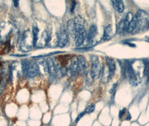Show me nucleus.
I'll return each instance as SVG.
<instances>
[{"mask_svg":"<svg viewBox=\"0 0 149 126\" xmlns=\"http://www.w3.org/2000/svg\"><path fill=\"white\" fill-rule=\"evenodd\" d=\"M29 63L30 62L28 59H23L22 62V73L24 74H27V71Z\"/></svg>","mask_w":149,"mask_h":126,"instance_id":"20","label":"nucleus"},{"mask_svg":"<svg viewBox=\"0 0 149 126\" xmlns=\"http://www.w3.org/2000/svg\"><path fill=\"white\" fill-rule=\"evenodd\" d=\"M91 67L90 71V74L93 80H97L101 72V67L100 61L98 57L95 55H93L91 57Z\"/></svg>","mask_w":149,"mask_h":126,"instance_id":"4","label":"nucleus"},{"mask_svg":"<svg viewBox=\"0 0 149 126\" xmlns=\"http://www.w3.org/2000/svg\"><path fill=\"white\" fill-rule=\"evenodd\" d=\"M67 29L72 38H75L76 34V28H75V22L74 20L70 19L67 22Z\"/></svg>","mask_w":149,"mask_h":126,"instance_id":"14","label":"nucleus"},{"mask_svg":"<svg viewBox=\"0 0 149 126\" xmlns=\"http://www.w3.org/2000/svg\"><path fill=\"white\" fill-rule=\"evenodd\" d=\"M47 64L49 74L52 77H55L57 74V72L53 58L51 57L48 58L47 59Z\"/></svg>","mask_w":149,"mask_h":126,"instance_id":"10","label":"nucleus"},{"mask_svg":"<svg viewBox=\"0 0 149 126\" xmlns=\"http://www.w3.org/2000/svg\"><path fill=\"white\" fill-rule=\"evenodd\" d=\"M10 40L6 41L4 45L0 49V54H6L8 52H9V49L10 48Z\"/></svg>","mask_w":149,"mask_h":126,"instance_id":"21","label":"nucleus"},{"mask_svg":"<svg viewBox=\"0 0 149 126\" xmlns=\"http://www.w3.org/2000/svg\"><path fill=\"white\" fill-rule=\"evenodd\" d=\"M129 82L131 85L133 86H137L141 82V78L140 77V74L134 71L130 74H128Z\"/></svg>","mask_w":149,"mask_h":126,"instance_id":"9","label":"nucleus"},{"mask_svg":"<svg viewBox=\"0 0 149 126\" xmlns=\"http://www.w3.org/2000/svg\"><path fill=\"white\" fill-rule=\"evenodd\" d=\"M74 21L76 28L75 45L77 47H79L83 43L87 35L85 29V22L79 15L75 17Z\"/></svg>","mask_w":149,"mask_h":126,"instance_id":"1","label":"nucleus"},{"mask_svg":"<svg viewBox=\"0 0 149 126\" xmlns=\"http://www.w3.org/2000/svg\"><path fill=\"white\" fill-rule=\"evenodd\" d=\"M148 28H149V26H148Z\"/></svg>","mask_w":149,"mask_h":126,"instance_id":"35","label":"nucleus"},{"mask_svg":"<svg viewBox=\"0 0 149 126\" xmlns=\"http://www.w3.org/2000/svg\"><path fill=\"white\" fill-rule=\"evenodd\" d=\"M39 72V67L36 62H30L28 68L27 75L30 78H34L37 76Z\"/></svg>","mask_w":149,"mask_h":126,"instance_id":"8","label":"nucleus"},{"mask_svg":"<svg viewBox=\"0 0 149 126\" xmlns=\"http://www.w3.org/2000/svg\"><path fill=\"white\" fill-rule=\"evenodd\" d=\"M127 27H128V24L126 22L125 19H123L121 20L118 25L117 33L119 34H123V33H125L126 30L127 31Z\"/></svg>","mask_w":149,"mask_h":126,"instance_id":"16","label":"nucleus"},{"mask_svg":"<svg viewBox=\"0 0 149 126\" xmlns=\"http://www.w3.org/2000/svg\"><path fill=\"white\" fill-rule=\"evenodd\" d=\"M117 85H118V82H115V83L112 85V88H111L110 90H109V93H110L111 94L113 93V92L115 91V90L116 89Z\"/></svg>","mask_w":149,"mask_h":126,"instance_id":"29","label":"nucleus"},{"mask_svg":"<svg viewBox=\"0 0 149 126\" xmlns=\"http://www.w3.org/2000/svg\"><path fill=\"white\" fill-rule=\"evenodd\" d=\"M85 114V111H83V112L80 113L78 115V116L77 117V118H76V120H75V122H76V123H77V122H79V120L82 118V117L84 116V114Z\"/></svg>","mask_w":149,"mask_h":126,"instance_id":"30","label":"nucleus"},{"mask_svg":"<svg viewBox=\"0 0 149 126\" xmlns=\"http://www.w3.org/2000/svg\"><path fill=\"white\" fill-rule=\"evenodd\" d=\"M11 56H16V57H24V56H28V54H24V55H22V54H13V55H11Z\"/></svg>","mask_w":149,"mask_h":126,"instance_id":"34","label":"nucleus"},{"mask_svg":"<svg viewBox=\"0 0 149 126\" xmlns=\"http://www.w3.org/2000/svg\"><path fill=\"white\" fill-rule=\"evenodd\" d=\"M13 31V26L10 23L2 22L0 23V42H5L10 33Z\"/></svg>","mask_w":149,"mask_h":126,"instance_id":"5","label":"nucleus"},{"mask_svg":"<svg viewBox=\"0 0 149 126\" xmlns=\"http://www.w3.org/2000/svg\"><path fill=\"white\" fill-rule=\"evenodd\" d=\"M19 1H13V3H14V5L15 6V7H17L18 5H19Z\"/></svg>","mask_w":149,"mask_h":126,"instance_id":"33","label":"nucleus"},{"mask_svg":"<svg viewBox=\"0 0 149 126\" xmlns=\"http://www.w3.org/2000/svg\"><path fill=\"white\" fill-rule=\"evenodd\" d=\"M6 80L5 77H3V78L2 79L1 82H0V95L3 93L5 86H6Z\"/></svg>","mask_w":149,"mask_h":126,"instance_id":"23","label":"nucleus"},{"mask_svg":"<svg viewBox=\"0 0 149 126\" xmlns=\"http://www.w3.org/2000/svg\"><path fill=\"white\" fill-rule=\"evenodd\" d=\"M135 16L137 19V26L134 31L137 32L149 26V15L146 11L139 10Z\"/></svg>","mask_w":149,"mask_h":126,"instance_id":"2","label":"nucleus"},{"mask_svg":"<svg viewBox=\"0 0 149 126\" xmlns=\"http://www.w3.org/2000/svg\"><path fill=\"white\" fill-rule=\"evenodd\" d=\"M63 52H60V51H58V52H53L49 53L48 54H45L44 55H40V56H34L33 57V58H37V57H46V56H51L53 54H58V53H62Z\"/></svg>","mask_w":149,"mask_h":126,"instance_id":"26","label":"nucleus"},{"mask_svg":"<svg viewBox=\"0 0 149 126\" xmlns=\"http://www.w3.org/2000/svg\"><path fill=\"white\" fill-rule=\"evenodd\" d=\"M95 108V104H91L89 106H88L85 110V113H88V114H90L93 113V111H94Z\"/></svg>","mask_w":149,"mask_h":126,"instance_id":"24","label":"nucleus"},{"mask_svg":"<svg viewBox=\"0 0 149 126\" xmlns=\"http://www.w3.org/2000/svg\"><path fill=\"white\" fill-rule=\"evenodd\" d=\"M112 3L114 9L118 11V1H112Z\"/></svg>","mask_w":149,"mask_h":126,"instance_id":"28","label":"nucleus"},{"mask_svg":"<svg viewBox=\"0 0 149 126\" xmlns=\"http://www.w3.org/2000/svg\"><path fill=\"white\" fill-rule=\"evenodd\" d=\"M78 72L81 74H86L88 68L87 61L84 56L80 55L77 57Z\"/></svg>","mask_w":149,"mask_h":126,"instance_id":"7","label":"nucleus"},{"mask_svg":"<svg viewBox=\"0 0 149 126\" xmlns=\"http://www.w3.org/2000/svg\"><path fill=\"white\" fill-rule=\"evenodd\" d=\"M144 63V70H143V76L148 78L149 80V59H145L143 60Z\"/></svg>","mask_w":149,"mask_h":126,"instance_id":"19","label":"nucleus"},{"mask_svg":"<svg viewBox=\"0 0 149 126\" xmlns=\"http://www.w3.org/2000/svg\"><path fill=\"white\" fill-rule=\"evenodd\" d=\"M49 41V37H48V34L47 33V32L46 31H44L43 32V33L42 34L41 36V38H40V40L39 41L40 42V45H39V46L41 47H44L46 44L47 43V42Z\"/></svg>","mask_w":149,"mask_h":126,"instance_id":"18","label":"nucleus"},{"mask_svg":"<svg viewBox=\"0 0 149 126\" xmlns=\"http://www.w3.org/2000/svg\"><path fill=\"white\" fill-rule=\"evenodd\" d=\"M106 62L109 70V74L107 77V81H109L112 79L115 73L116 70V64L114 59L108 56L106 57Z\"/></svg>","mask_w":149,"mask_h":126,"instance_id":"6","label":"nucleus"},{"mask_svg":"<svg viewBox=\"0 0 149 126\" xmlns=\"http://www.w3.org/2000/svg\"><path fill=\"white\" fill-rule=\"evenodd\" d=\"M76 4H77V2H76V1H73L72 2V5H71V10H70V11H71V13H74V8H75L76 6Z\"/></svg>","mask_w":149,"mask_h":126,"instance_id":"31","label":"nucleus"},{"mask_svg":"<svg viewBox=\"0 0 149 126\" xmlns=\"http://www.w3.org/2000/svg\"></svg>","mask_w":149,"mask_h":126,"instance_id":"36","label":"nucleus"},{"mask_svg":"<svg viewBox=\"0 0 149 126\" xmlns=\"http://www.w3.org/2000/svg\"><path fill=\"white\" fill-rule=\"evenodd\" d=\"M128 114H127V117H126V120H130L132 118V116H131V115L130 114V112L129 111H128Z\"/></svg>","mask_w":149,"mask_h":126,"instance_id":"32","label":"nucleus"},{"mask_svg":"<svg viewBox=\"0 0 149 126\" xmlns=\"http://www.w3.org/2000/svg\"><path fill=\"white\" fill-rule=\"evenodd\" d=\"M70 70L71 74L72 76H74L75 74L78 72V61L77 57H73L71 60V63L70 66Z\"/></svg>","mask_w":149,"mask_h":126,"instance_id":"13","label":"nucleus"},{"mask_svg":"<svg viewBox=\"0 0 149 126\" xmlns=\"http://www.w3.org/2000/svg\"><path fill=\"white\" fill-rule=\"evenodd\" d=\"M38 33L39 29L37 26H34L33 28V40H34V45L36 46L38 40Z\"/></svg>","mask_w":149,"mask_h":126,"instance_id":"22","label":"nucleus"},{"mask_svg":"<svg viewBox=\"0 0 149 126\" xmlns=\"http://www.w3.org/2000/svg\"><path fill=\"white\" fill-rule=\"evenodd\" d=\"M113 31L111 25H108L106 27H105L104 34L103 36V41H107L111 39L113 35Z\"/></svg>","mask_w":149,"mask_h":126,"instance_id":"15","label":"nucleus"},{"mask_svg":"<svg viewBox=\"0 0 149 126\" xmlns=\"http://www.w3.org/2000/svg\"><path fill=\"white\" fill-rule=\"evenodd\" d=\"M33 45H34L33 34H31L29 30L26 31L22 36L20 49L23 52H29L31 50Z\"/></svg>","mask_w":149,"mask_h":126,"instance_id":"3","label":"nucleus"},{"mask_svg":"<svg viewBox=\"0 0 149 126\" xmlns=\"http://www.w3.org/2000/svg\"><path fill=\"white\" fill-rule=\"evenodd\" d=\"M125 9L124 3L122 1H118V11L119 13L123 12Z\"/></svg>","mask_w":149,"mask_h":126,"instance_id":"25","label":"nucleus"},{"mask_svg":"<svg viewBox=\"0 0 149 126\" xmlns=\"http://www.w3.org/2000/svg\"><path fill=\"white\" fill-rule=\"evenodd\" d=\"M97 26H96V25L93 24L90 26L89 30V31H88V33L86 35L88 42L89 43H91L93 42L94 39L97 36Z\"/></svg>","mask_w":149,"mask_h":126,"instance_id":"11","label":"nucleus"},{"mask_svg":"<svg viewBox=\"0 0 149 126\" xmlns=\"http://www.w3.org/2000/svg\"><path fill=\"white\" fill-rule=\"evenodd\" d=\"M126 111H127V109H126V108H124L123 109H122V110H120V111H119V115H118L119 119H121L122 118H123V117L124 116V115H125V113H126Z\"/></svg>","mask_w":149,"mask_h":126,"instance_id":"27","label":"nucleus"},{"mask_svg":"<svg viewBox=\"0 0 149 126\" xmlns=\"http://www.w3.org/2000/svg\"><path fill=\"white\" fill-rule=\"evenodd\" d=\"M68 40V37L66 30H63L60 35L58 45L60 48L64 47L66 45H67V42Z\"/></svg>","mask_w":149,"mask_h":126,"instance_id":"12","label":"nucleus"},{"mask_svg":"<svg viewBox=\"0 0 149 126\" xmlns=\"http://www.w3.org/2000/svg\"><path fill=\"white\" fill-rule=\"evenodd\" d=\"M137 26V19L136 16H134L131 22L129 23L127 27V31L128 33H131L134 31Z\"/></svg>","mask_w":149,"mask_h":126,"instance_id":"17","label":"nucleus"}]
</instances>
